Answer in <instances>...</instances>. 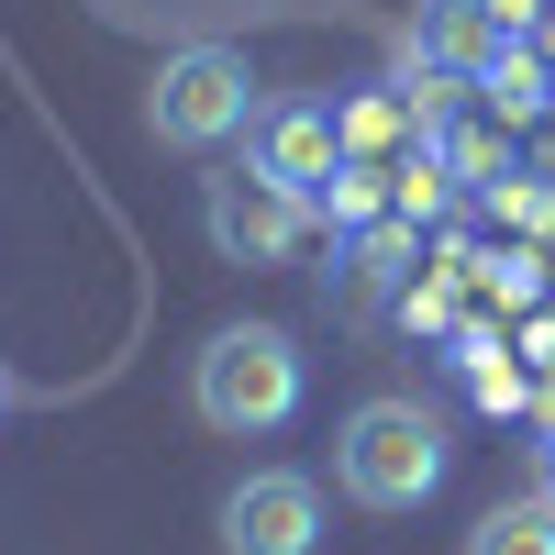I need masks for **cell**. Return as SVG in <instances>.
Returning a JSON list of instances; mask_svg holds the SVG:
<instances>
[{"label":"cell","mask_w":555,"mask_h":555,"mask_svg":"<svg viewBox=\"0 0 555 555\" xmlns=\"http://www.w3.org/2000/svg\"><path fill=\"white\" fill-rule=\"evenodd\" d=\"M300 389H311V366H300V345L278 322H222L190 356V411L211 434H278L300 411Z\"/></svg>","instance_id":"cell-1"},{"label":"cell","mask_w":555,"mask_h":555,"mask_svg":"<svg viewBox=\"0 0 555 555\" xmlns=\"http://www.w3.org/2000/svg\"><path fill=\"white\" fill-rule=\"evenodd\" d=\"M334 478L356 512H423L444 489V423L423 400H356L334 434Z\"/></svg>","instance_id":"cell-2"},{"label":"cell","mask_w":555,"mask_h":555,"mask_svg":"<svg viewBox=\"0 0 555 555\" xmlns=\"http://www.w3.org/2000/svg\"><path fill=\"white\" fill-rule=\"evenodd\" d=\"M145 122H156V145H178V156L234 145V133L256 122L245 56H234V44H178V56L156 67V89H145Z\"/></svg>","instance_id":"cell-3"},{"label":"cell","mask_w":555,"mask_h":555,"mask_svg":"<svg viewBox=\"0 0 555 555\" xmlns=\"http://www.w3.org/2000/svg\"><path fill=\"white\" fill-rule=\"evenodd\" d=\"M201 222H211V245L234 256V267H289V245H300L311 201H300V190H278L267 167H234V178H211Z\"/></svg>","instance_id":"cell-4"},{"label":"cell","mask_w":555,"mask_h":555,"mask_svg":"<svg viewBox=\"0 0 555 555\" xmlns=\"http://www.w3.org/2000/svg\"><path fill=\"white\" fill-rule=\"evenodd\" d=\"M322 544V489L300 467H256L222 489V555H311Z\"/></svg>","instance_id":"cell-5"},{"label":"cell","mask_w":555,"mask_h":555,"mask_svg":"<svg viewBox=\"0 0 555 555\" xmlns=\"http://www.w3.org/2000/svg\"><path fill=\"white\" fill-rule=\"evenodd\" d=\"M256 167L278 178V190L322 201V190H334V167H345V122L311 112V101H278V112H256Z\"/></svg>","instance_id":"cell-6"},{"label":"cell","mask_w":555,"mask_h":555,"mask_svg":"<svg viewBox=\"0 0 555 555\" xmlns=\"http://www.w3.org/2000/svg\"><path fill=\"white\" fill-rule=\"evenodd\" d=\"M467 555H555V489L544 500H500V512L467 533Z\"/></svg>","instance_id":"cell-7"},{"label":"cell","mask_w":555,"mask_h":555,"mask_svg":"<svg viewBox=\"0 0 555 555\" xmlns=\"http://www.w3.org/2000/svg\"><path fill=\"white\" fill-rule=\"evenodd\" d=\"M378 201H389V190H378V167L345 156V167H334V190H322L311 211H322V222H378Z\"/></svg>","instance_id":"cell-8"},{"label":"cell","mask_w":555,"mask_h":555,"mask_svg":"<svg viewBox=\"0 0 555 555\" xmlns=\"http://www.w3.org/2000/svg\"><path fill=\"white\" fill-rule=\"evenodd\" d=\"M489 101H500V112H544V67L522 56V44H512V56H489Z\"/></svg>","instance_id":"cell-9"},{"label":"cell","mask_w":555,"mask_h":555,"mask_svg":"<svg viewBox=\"0 0 555 555\" xmlns=\"http://www.w3.org/2000/svg\"><path fill=\"white\" fill-rule=\"evenodd\" d=\"M400 122H411L400 101H356V112H345V156H378V145H389Z\"/></svg>","instance_id":"cell-10"},{"label":"cell","mask_w":555,"mask_h":555,"mask_svg":"<svg viewBox=\"0 0 555 555\" xmlns=\"http://www.w3.org/2000/svg\"><path fill=\"white\" fill-rule=\"evenodd\" d=\"M489 12H500V23H512V34H522V23H533V12H544V0H489Z\"/></svg>","instance_id":"cell-11"},{"label":"cell","mask_w":555,"mask_h":555,"mask_svg":"<svg viewBox=\"0 0 555 555\" xmlns=\"http://www.w3.org/2000/svg\"><path fill=\"white\" fill-rule=\"evenodd\" d=\"M0 411H12V366H0Z\"/></svg>","instance_id":"cell-12"},{"label":"cell","mask_w":555,"mask_h":555,"mask_svg":"<svg viewBox=\"0 0 555 555\" xmlns=\"http://www.w3.org/2000/svg\"><path fill=\"white\" fill-rule=\"evenodd\" d=\"M544 467H555V444H544Z\"/></svg>","instance_id":"cell-13"}]
</instances>
